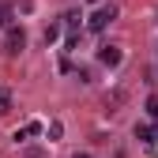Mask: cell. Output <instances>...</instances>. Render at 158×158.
Wrapping results in <instances>:
<instances>
[{
	"mask_svg": "<svg viewBox=\"0 0 158 158\" xmlns=\"http://www.w3.org/2000/svg\"><path fill=\"white\" fill-rule=\"evenodd\" d=\"M56 38H60V27H56V23H53V27L45 30V42H56Z\"/></svg>",
	"mask_w": 158,
	"mask_h": 158,
	"instance_id": "10",
	"label": "cell"
},
{
	"mask_svg": "<svg viewBox=\"0 0 158 158\" xmlns=\"http://www.w3.org/2000/svg\"><path fill=\"white\" fill-rule=\"evenodd\" d=\"M113 19H117V4H102V8H98V11L90 15V23H87V27L98 34V30H106V27L113 23Z\"/></svg>",
	"mask_w": 158,
	"mask_h": 158,
	"instance_id": "1",
	"label": "cell"
},
{
	"mask_svg": "<svg viewBox=\"0 0 158 158\" xmlns=\"http://www.w3.org/2000/svg\"><path fill=\"white\" fill-rule=\"evenodd\" d=\"M23 45H27V30L23 27H8L4 30V49L15 56V53H23Z\"/></svg>",
	"mask_w": 158,
	"mask_h": 158,
	"instance_id": "2",
	"label": "cell"
},
{
	"mask_svg": "<svg viewBox=\"0 0 158 158\" xmlns=\"http://www.w3.org/2000/svg\"><path fill=\"white\" fill-rule=\"evenodd\" d=\"M23 158H45L42 151H23Z\"/></svg>",
	"mask_w": 158,
	"mask_h": 158,
	"instance_id": "11",
	"label": "cell"
},
{
	"mask_svg": "<svg viewBox=\"0 0 158 158\" xmlns=\"http://www.w3.org/2000/svg\"><path fill=\"white\" fill-rule=\"evenodd\" d=\"M135 139H143V143H158V121H154V124H135Z\"/></svg>",
	"mask_w": 158,
	"mask_h": 158,
	"instance_id": "4",
	"label": "cell"
},
{
	"mask_svg": "<svg viewBox=\"0 0 158 158\" xmlns=\"http://www.w3.org/2000/svg\"><path fill=\"white\" fill-rule=\"evenodd\" d=\"M75 158H90V154H75Z\"/></svg>",
	"mask_w": 158,
	"mask_h": 158,
	"instance_id": "12",
	"label": "cell"
},
{
	"mask_svg": "<svg viewBox=\"0 0 158 158\" xmlns=\"http://www.w3.org/2000/svg\"><path fill=\"white\" fill-rule=\"evenodd\" d=\"M121 45H102V49H98V60H102L106 68H117V64H121Z\"/></svg>",
	"mask_w": 158,
	"mask_h": 158,
	"instance_id": "3",
	"label": "cell"
},
{
	"mask_svg": "<svg viewBox=\"0 0 158 158\" xmlns=\"http://www.w3.org/2000/svg\"><path fill=\"white\" fill-rule=\"evenodd\" d=\"M147 113H151V121H158V98H154V94L147 98Z\"/></svg>",
	"mask_w": 158,
	"mask_h": 158,
	"instance_id": "8",
	"label": "cell"
},
{
	"mask_svg": "<svg viewBox=\"0 0 158 158\" xmlns=\"http://www.w3.org/2000/svg\"><path fill=\"white\" fill-rule=\"evenodd\" d=\"M8 19H11V4L0 0V27H8Z\"/></svg>",
	"mask_w": 158,
	"mask_h": 158,
	"instance_id": "7",
	"label": "cell"
},
{
	"mask_svg": "<svg viewBox=\"0 0 158 158\" xmlns=\"http://www.w3.org/2000/svg\"><path fill=\"white\" fill-rule=\"evenodd\" d=\"M79 19H83V15H79V11H68V15H64V23H68V27L75 30V27H79Z\"/></svg>",
	"mask_w": 158,
	"mask_h": 158,
	"instance_id": "9",
	"label": "cell"
},
{
	"mask_svg": "<svg viewBox=\"0 0 158 158\" xmlns=\"http://www.w3.org/2000/svg\"><path fill=\"white\" fill-rule=\"evenodd\" d=\"M8 109H11V90H8V87H0V117H4Z\"/></svg>",
	"mask_w": 158,
	"mask_h": 158,
	"instance_id": "5",
	"label": "cell"
},
{
	"mask_svg": "<svg viewBox=\"0 0 158 158\" xmlns=\"http://www.w3.org/2000/svg\"><path fill=\"white\" fill-rule=\"evenodd\" d=\"M45 135H49V139H60V135H64V124H60V121H53V124L45 128Z\"/></svg>",
	"mask_w": 158,
	"mask_h": 158,
	"instance_id": "6",
	"label": "cell"
}]
</instances>
